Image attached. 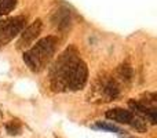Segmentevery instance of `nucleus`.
I'll return each mask as SVG.
<instances>
[{
	"instance_id": "nucleus-1",
	"label": "nucleus",
	"mask_w": 157,
	"mask_h": 138,
	"mask_svg": "<svg viewBox=\"0 0 157 138\" xmlns=\"http://www.w3.org/2000/svg\"><path fill=\"white\" fill-rule=\"evenodd\" d=\"M87 66L76 54L66 51L52 69V84L55 89L78 90L86 84Z\"/></svg>"
},
{
	"instance_id": "nucleus-2",
	"label": "nucleus",
	"mask_w": 157,
	"mask_h": 138,
	"mask_svg": "<svg viewBox=\"0 0 157 138\" xmlns=\"http://www.w3.org/2000/svg\"><path fill=\"white\" fill-rule=\"evenodd\" d=\"M55 43H57L55 37H51V36L37 41L33 49L24 54V61L26 62V65L32 70H40L41 68H44L54 54Z\"/></svg>"
},
{
	"instance_id": "nucleus-3",
	"label": "nucleus",
	"mask_w": 157,
	"mask_h": 138,
	"mask_svg": "<svg viewBox=\"0 0 157 138\" xmlns=\"http://www.w3.org/2000/svg\"><path fill=\"white\" fill-rule=\"evenodd\" d=\"M24 17H15V18L0 22V46L10 41L17 33H19V30L24 26Z\"/></svg>"
},
{
	"instance_id": "nucleus-4",
	"label": "nucleus",
	"mask_w": 157,
	"mask_h": 138,
	"mask_svg": "<svg viewBox=\"0 0 157 138\" xmlns=\"http://www.w3.org/2000/svg\"><path fill=\"white\" fill-rule=\"evenodd\" d=\"M40 30H41V21L40 19H37V21H35L32 25H29V26L26 28V30L21 35V39H19V41H18L19 49L29 46V44L39 36Z\"/></svg>"
},
{
	"instance_id": "nucleus-5",
	"label": "nucleus",
	"mask_w": 157,
	"mask_h": 138,
	"mask_svg": "<svg viewBox=\"0 0 157 138\" xmlns=\"http://www.w3.org/2000/svg\"><path fill=\"white\" fill-rule=\"evenodd\" d=\"M106 117L110 120H114V122L119 123H132L134 122V115L131 113L130 111H125V109H120V108H114L110 109V111L106 112Z\"/></svg>"
},
{
	"instance_id": "nucleus-6",
	"label": "nucleus",
	"mask_w": 157,
	"mask_h": 138,
	"mask_svg": "<svg viewBox=\"0 0 157 138\" xmlns=\"http://www.w3.org/2000/svg\"><path fill=\"white\" fill-rule=\"evenodd\" d=\"M17 4V0H0V15L8 14Z\"/></svg>"
},
{
	"instance_id": "nucleus-7",
	"label": "nucleus",
	"mask_w": 157,
	"mask_h": 138,
	"mask_svg": "<svg viewBox=\"0 0 157 138\" xmlns=\"http://www.w3.org/2000/svg\"><path fill=\"white\" fill-rule=\"evenodd\" d=\"M105 93L109 95V97H116V95L119 94V87L116 86L114 81H109L105 87Z\"/></svg>"
},
{
	"instance_id": "nucleus-8",
	"label": "nucleus",
	"mask_w": 157,
	"mask_h": 138,
	"mask_svg": "<svg viewBox=\"0 0 157 138\" xmlns=\"http://www.w3.org/2000/svg\"><path fill=\"white\" fill-rule=\"evenodd\" d=\"M19 130H21V127H19L18 123L11 122V123H8V124H7V131H8V134H11V136H15V134H18Z\"/></svg>"
},
{
	"instance_id": "nucleus-9",
	"label": "nucleus",
	"mask_w": 157,
	"mask_h": 138,
	"mask_svg": "<svg viewBox=\"0 0 157 138\" xmlns=\"http://www.w3.org/2000/svg\"><path fill=\"white\" fill-rule=\"evenodd\" d=\"M97 127L103 128V130H109V131H116V133H120V128H117L116 126H113V124H106V123H97Z\"/></svg>"
}]
</instances>
